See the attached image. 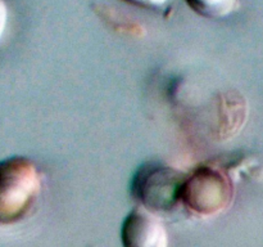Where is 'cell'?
<instances>
[{"label":"cell","instance_id":"3957f363","mask_svg":"<svg viewBox=\"0 0 263 247\" xmlns=\"http://www.w3.org/2000/svg\"><path fill=\"white\" fill-rule=\"evenodd\" d=\"M233 198V183L217 167L203 165L185 178L181 202L193 214L217 215L231 205Z\"/></svg>","mask_w":263,"mask_h":247},{"label":"cell","instance_id":"6da1fadb","mask_svg":"<svg viewBox=\"0 0 263 247\" xmlns=\"http://www.w3.org/2000/svg\"><path fill=\"white\" fill-rule=\"evenodd\" d=\"M43 189L37 165L23 156L0 161V225L22 221L32 211Z\"/></svg>","mask_w":263,"mask_h":247},{"label":"cell","instance_id":"8992f818","mask_svg":"<svg viewBox=\"0 0 263 247\" xmlns=\"http://www.w3.org/2000/svg\"><path fill=\"white\" fill-rule=\"evenodd\" d=\"M127 4L135 5V7L144 8V9H161L163 8L170 0H122Z\"/></svg>","mask_w":263,"mask_h":247},{"label":"cell","instance_id":"52a82bcc","mask_svg":"<svg viewBox=\"0 0 263 247\" xmlns=\"http://www.w3.org/2000/svg\"><path fill=\"white\" fill-rule=\"evenodd\" d=\"M8 15H9V10H8L7 0H0V40L7 28Z\"/></svg>","mask_w":263,"mask_h":247},{"label":"cell","instance_id":"7a4b0ae2","mask_svg":"<svg viewBox=\"0 0 263 247\" xmlns=\"http://www.w3.org/2000/svg\"><path fill=\"white\" fill-rule=\"evenodd\" d=\"M186 174L157 161L141 165L131 179V196L152 213H166L181 202Z\"/></svg>","mask_w":263,"mask_h":247},{"label":"cell","instance_id":"277c9868","mask_svg":"<svg viewBox=\"0 0 263 247\" xmlns=\"http://www.w3.org/2000/svg\"><path fill=\"white\" fill-rule=\"evenodd\" d=\"M121 242L123 247H168V234L152 211L135 207L123 220Z\"/></svg>","mask_w":263,"mask_h":247},{"label":"cell","instance_id":"5b68a950","mask_svg":"<svg viewBox=\"0 0 263 247\" xmlns=\"http://www.w3.org/2000/svg\"><path fill=\"white\" fill-rule=\"evenodd\" d=\"M186 4L205 18H225L236 9L238 0H185Z\"/></svg>","mask_w":263,"mask_h":247}]
</instances>
